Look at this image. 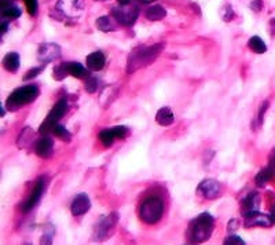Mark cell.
Returning <instances> with one entry per match:
<instances>
[{
	"mask_svg": "<svg viewBox=\"0 0 275 245\" xmlns=\"http://www.w3.org/2000/svg\"><path fill=\"white\" fill-rule=\"evenodd\" d=\"M98 80H97V77H93V76H88V77H85V91L87 93H95V91L98 90Z\"/></svg>",
	"mask_w": 275,
	"mask_h": 245,
	"instance_id": "obj_29",
	"label": "cell"
},
{
	"mask_svg": "<svg viewBox=\"0 0 275 245\" xmlns=\"http://www.w3.org/2000/svg\"><path fill=\"white\" fill-rule=\"evenodd\" d=\"M105 64H106V57H105V54L102 51H94L87 57V68H88V71H102Z\"/></svg>",
	"mask_w": 275,
	"mask_h": 245,
	"instance_id": "obj_16",
	"label": "cell"
},
{
	"mask_svg": "<svg viewBox=\"0 0 275 245\" xmlns=\"http://www.w3.org/2000/svg\"><path fill=\"white\" fill-rule=\"evenodd\" d=\"M186 245H197V244H193V242H191V244H186Z\"/></svg>",
	"mask_w": 275,
	"mask_h": 245,
	"instance_id": "obj_40",
	"label": "cell"
},
{
	"mask_svg": "<svg viewBox=\"0 0 275 245\" xmlns=\"http://www.w3.org/2000/svg\"><path fill=\"white\" fill-rule=\"evenodd\" d=\"M91 208V200L85 193L77 194L70 204V212L73 217H81L89 211Z\"/></svg>",
	"mask_w": 275,
	"mask_h": 245,
	"instance_id": "obj_12",
	"label": "cell"
},
{
	"mask_svg": "<svg viewBox=\"0 0 275 245\" xmlns=\"http://www.w3.org/2000/svg\"><path fill=\"white\" fill-rule=\"evenodd\" d=\"M248 47H249L251 51L256 52V54H264V52L267 51L266 43L263 42L259 36H253V38L249 39V42H248Z\"/></svg>",
	"mask_w": 275,
	"mask_h": 245,
	"instance_id": "obj_24",
	"label": "cell"
},
{
	"mask_svg": "<svg viewBox=\"0 0 275 245\" xmlns=\"http://www.w3.org/2000/svg\"><path fill=\"white\" fill-rule=\"evenodd\" d=\"M44 71V66H38V68H32V69H29L25 76H23V80H30V79H35L36 76H39L42 72Z\"/></svg>",
	"mask_w": 275,
	"mask_h": 245,
	"instance_id": "obj_30",
	"label": "cell"
},
{
	"mask_svg": "<svg viewBox=\"0 0 275 245\" xmlns=\"http://www.w3.org/2000/svg\"><path fill=\"white\" fill-rule=\"evenodd\" d=\"M7 28H9V24H7L6 21H3V22H2V35H5V33L7 32Z\"/></svg>",
	"mask_w": 275,
	"mask_h": 245,
	"instance_id": "obj_37",
	"label": "cell"
},
{
	"mask_svg": "<svg viewBox=\"0 0 275 245\" xmlns=\"http://www.w3.org/2000/svg\"><path fill=\"white\" fill-rule=\"evenodd\" d=\"M2 15L3 18L15 19L21 15V10L17 6L11 5L9 0H2Z\"/></svg>",
	"mask_w": 275,
	"mask_h": 245,
	"instance_id": "obj_20",
	"label": "cell"
},
{
	"mask_svg": "<svg viewBox=\"0 0 275 245\" xmlns=\"http://www.w3.org/2000/svg\"><path fill=\"white\" fill-rule=\"evenodd\" d=\"M40 94V90L36 84H28L19 87L9 95V98L6 101V108L9 110H17L22 108L25 105L30 104L35 99L38 98Z\"/></svg>",
	"mask_w": 275,
	"mask_h": 245,
	"instance_id": "obj_3",
	"label": "cell"
},
{
	"mask_svg": "<svg viewBox=\"0 0 275 245\" xmlns=\"http://www.w3.org/2000/svg\"><path fill=\"white\" fill-rule=\"evenodd\" d=\"M271 161H272V164L275 163V149H274V151H272V155H271Z\"/></svg>",
	"mask_w": 275,
	"mask_h": 245,
	"instance_id": "obj_39",
	"label": "cell"
},
{
	"mask_svg": "<svg viewBox=\"0 0 275 245\" xmlns=\"http://www.w3.org/2000/svg\"><path fill=\"white\" fill-rule=\"evenodd\" d=\"M25 5H26V9H28L29 14L36 15L38 14V0H23Z\"/></svg>",
	"mask_w": 275,
	"mask_h": 245,
	"instance_id": "obj_33",
	"label": "cell"
},
{
	"mask_svg": "<svg viewBox=\"0 0 275 245\" xmlns=\"http://www.w3.org/2000/svg\"><path fill=\"white\" fill-rule=\"evenodd\" d=\"M164 44H151V46H139L135 47L127 59V73H134L142 68L151 65L160 54L163 52Z\"/></svg>",
	"mask_w": 275,
	"mask_h": 245,
	"instance_id": "obj_1",
	"label": "cell"
},
{
	"mask_svg": "<svg viewBox=\"0 0 275 245\" xmlns=\"http://www.w3.org/2000/svg\"><path fill=\"white\" fill-rule=\"evenodd\" d=\"M117 222H118L117 212H112L110 215L102 218L94 229V241L102 242V241H106L107 238H110L114 230H116Z\"/></svg>",
	"mask_w": 275,
	"mask_h": 245,
	"instance_id": "obj_6",
	"label": "cell"
},
{
	"mask_svg": "<svg viewBox=\"0 0 275 245\" xmlns=\"http://www.w3.org/2000/svg\"><path fill=\"white\" fill-rule=\"evenodd\" d=\"M25 245H29V242H26V244H25Z\"/></svg>",
	"mask_w": 275,
	"mask_h": 245,
	"instance_id": "obj_41",
	"label": "cell"
},
{
	"mask_svg": "<svg viewBox=\"0 0 275 245\" xmlns=\"http://www.w3.org/2000/svg\"><path fill=\"white\" fill-rule=\"evenodd\" d=\"M44 190H46V179H44V176H40V178L36 180V183L33 186L32 192H30V194L28 196V198H26L22 203V205H21V209H22L23 213L30 212L33 208L38 205L43 193H44Z\"/></svg>",
	"mask_w": 275,
	"mask_h": 245,
	"instance_id": "obj_8",
	"label": "cell"
},
{
	"mask_svg": "<svg viewBox=\"0 0 275 245\" xmlns=\"http://www.w3.org/2000/svg\"><path fill=\"white\" fill-rule=\"evenodd\" d=\"M52 132H54V135H55L56 138H59V139L64 142H70V139H72V134L69 132V130H66L61 124H58V126L52 130Z\"/></svg>",
	"mask_w": 275,
	"mask_h": 245,
	"instance_id": "obj_28",
	"label": "cell"
},
{
	"mask_svg": "<svg viewBox=\"0 0 275 245\" xmlns=\"http://www.w3.org/2000/svg\"><path fill=\"white\" fill-rule=\"evenodd\" d=\"M272 175H274V165L271 164L266 168H263V170L256 175V178H255V182H256V186L259 188H263V186H266L270 179L272 178Z\"/></svg>",
	"mask_w": 275,
	"mask_h": 245,
	"instance_id": "obj_21",
	"label": "cell"
},
{
	"mask_svg": "<svg viewBox=\"0 0 275 245\" xmlns=\"http://www.w3.org/2000/svg\"><path fill=\"white\" fill-rule=\"evenodd\" d=\"M215 229V218L209 212L200 213L187 227L186 236L193 244H201L210 238Z\"/></svg>",
	"mask_w": 275,
	"mask_h": 245,
	"instance_id": "obj_2",
	"label": "cell"
},
{
	"mask_svg": "<svg viewBox=\"0 0 275 245\" xmlns=\"http://www.w3.org/2000/svg\"><path fill=\"white\" fill-rule=\"evenodd\" d=\"M97 26H98L99 30H102V32H114L117 29V25L114 22V19L110 18V17H99L97 19Z\"/></svg>",
	"mask_w": 275,
	"mask_h": 245,
	"instance_id": "obj_23",
	"label": "cell"
},
{
	"mask_svg": "<svg viewBox=\"0 0 275 245\" xmlns=\"http://www.w3.org/2000/svg\"><path fill=\"white\" fill-rule=\"evenodd\" d=\"M268 105H270L268 104V101H266V102L260 106V110H259V114H257L256 121H255L257 122V127H260L261 124H263V121H264V114H266L267 109H268Z\"/></svg>",
	"mask_w": 275,
	"mask_h": 245,
	"instance_id": "obj_32",
	"label": "cell"
},
{
	"mask_svg": "<svg viewBox=\"0 0 275 245\" xmlns=\"http://www.w3.org/2000/svg\"><path fill=\"white\" fill-rule=\"evenodd\" d=\"M61 57V47L55 44V43H44L40 44L38 50V58L42 64H50V62L55 61L56 58Z\"/></svg>",
	"mask_w": 275,
	"mask_h": 245,
	"instance_id": "obj_10",
	"label": "cell"
},
{
	"mask_svg": "<svg viewBox=\"0 0 275 245\" xmlns=\"http://www.w3.org/2000/svg\"><path fill=\"white\" fill-rule=\"evenodd\" d=\"M54 151V142H52L51 138L43 135L40 139L36 141L35 143V153L39 156V157H43V159H48L50 156L52 155Z\"/></svg>",
	"mask_w": 275,
	"mask_h": 245,
	"instance_id": "obj_15",
	"label": "cell"
},
{
	"mask_svg": "<svg viewBox=\"0 0 275 245\" xmlns=\"http://www.w3.org/2000/svg\"><path fill=\"white\" fill-rule=\"evenodd\" d=\"M68 108H69V105H68V99L62 98L59 99L55 105H54V108L50 110V113L44 118V121L42 122V126L39 128V131L40 134H47V132H52V130L59 124V120H61L64 116L68 112Z\"/></svg>",
	"mask_w": 275,
	"mask_h": 245,
	"instance_id": "obj_5",
	"label": "cell"
},
{
	"mask_svg": "<svg viewBox=\"0 0 275 245\" xmlns=\"http://www.w3.org/2000/svg\"><path fill=\"white\" fill-rule=\"evenodd\" d=\"M32 137H33L32 130H30V128H25L23 131H21V135H19L18 141H17L18 146L25 147L28 146V145H30V139H32Z\"/></svg>",
	"mask_w": 275,
	"mask_h": 245,
	"instance_id": "obj_27",
	"label": "cell"
},
{
	"mask_svg": "<svg viewBox=\"0 0 275 245\" xmlns=\"http://www.w3.org/2000/svg\"><path fill=\"white\" fill-rule=\"evenodd\" d=\"M238 226H239V222H238L237 219H233V221H230L229 222V226H227V230H229L230 234L237 230Z\"/></svg>",
	"mask_w": 275,
	"mask_h": 245,
	"instance_id": "obj_34",
	"label": "cell"
},
{
	"mask_svg": "<svg viewBox=\"0 0 275 245\" xmlns=\"http://www.w3.org/2000/svg\"><path fill=\"white\" fill-rule=\"evenodd\" d=\"M223 245H247L245 241L241 238V237L235 236V234H230L226 240H224Z\"/></svg>",
	"mask_w": 275,
	"mask_h": 245,
	"instance_id": "obj_31",
	"label": "cell"
},
{
	"mask_svg": "<svg viewBox=\"0 0 275 245\" xmlns=\"http://www.w3.org/2000/svg\"><path fill=\"white\" fill-rule=\"evenodd\" d=\"M261 6H263V2H261V0H252V3H251V9L255 10V11H260Z\"/></svg>",
	"mask_w": 275,
	"mask_h": 245,
	"instance_id": "obj_35",
	"label": "cell"
},
{
	"mask_svg": "<svg viewBox=\"0 0 275 245\" xmlns=\"http://www.w3.org/2000/svg\"><path fill=\"white\" fill-rule=\"evenodd\" d=\"M83 7H84L83 0H59L58 3V9L68 17L80 15V13L83 11Z\"/></svg>",
	"mask_w": 275,
	"mask_h": 245,
	"instance_id": "obj_14",
	"label": "cell"
},
{
	"mask_svg": "<svg viewBox=\"0 0 275 245\" xmlns=\"http://www.w3.org/2000/svg\"><path fill=\"white\" fill-rule=\"evenodd\" d=\"M275 225L274 219L271 215H266V213H252V215H248L243 217V226L247 229L251 227H271Z\"/></svg>",
	"mask_w": 275,
	"mask_h": 245,
	"instance_id": "obj_11",
	"label": "cell"
},
{
	"mask_svg": "<svg viewBox=\"0 0 275 245\" xmlns=\"http://www.w3.org/2000/svg\"><path fill=\"white\" fill-rule=\"evenodd\" d=\"M156 121L159 122L160 126H163V127H169V126H172L173 121H175V114H173L172 109L169 108V106H164L157 112L156 114Z\"/></svg>",
	"mask_w": 275,
	"mask_h": 245,
	"instance_id": "obj_18",
	"label": "cell"
},
{
	"mask_svg": "<svg viewBox=\"0 0 275 245\" xmlns=\"http://www.w3.org/2000/svg\"><path fill=\"white\" fill-rule=\"evenodd\" d=\"M145 15L149 21H161L163 18H165L167 11H165V9L161 7L160 5H153L146 10Z\"/></svg>",
	"mask_w": 275,
	"mask_h": 245,
	"instance_id": "obj_22",
	"label": "cell"
},
{
	"mask_svg": "<svg viewBox=\"0 0 275 245\" xmlns=\"http://www.w3.org/2000/svg\"><path fill=\"white\" fill-rule=\"evenodd\" d=\"M66 75H70L76 77V79H83V77H88V69L84 68L80 62H65L64 64Z\"/></svg>",
	"mask_w": 275,
	"mask_h": 245,
	"instance_id": "obj_17",
	"label": "cell"
},
{
	"mask_svg": "<svg viewBox=\"0 0 275 245\" xmlns=\"http://www.w3.org/2000/svg\"><path fill=\"white\" fill-rule=\"evenodd\" d=\"M197 194L205 200H215L222 194V185L215 179H204L197 186Z\"/></svg>",
	"mask_w": 275,
	"mask_h": 245,
	"instance_id": "obj_9",
	"label": "cell"
},
{
	"mask_svg": "<svg viewBox=\"0 0 275 245\" xmlns=\"http://www.w3.org/2000/svg\"><path fill=\"white\" fill-rule=\"evenodd\" d=\"M3 68L10 73H15L19 69V55L17 52H9L3 58Z\"/></svg>",
	"mask_w": 275,
	"mask_h": 245,
	"instance_id": "obj_19",
	"label": "cell"
},
{
	"mask_svg": "<svg viewBox=\"0 0 275 245\" xmlns=\"http://www.w3.org/2000/svg\"><path fill=\"white\" fill-rule=\"evenodd\" d=\"M99 141L102 142V145H105L106 147L112 146L113 143H114V141H116V134H114V130L112 128H105V130H102V131L99 132Z\"/></svg>",
	"mask_w": 275,
	"mask_h": 245,
	"instance_id": "obj_25",
	"label": "cell"
},
{
	"mask_svg": "<svg viewBox=\"0 0 275 245\" xmlns=\"http://www.w3.org/2000/svg\"><path fill=\"white\" fill-rule=\"evenodd\" d=\"M270 26H271V33L275 35V18H272L270 21Z\"/></svg>",
	"mask_w": 275,
	"mask_h": 245,
	"instance_id": "obj_38",
	"label": "cell"
},
{
	"mask_svg": "<svg viewBox=\"0 0 275 245\" xmlns=\"http://www.w3.org/2000/svg\"><path fill=\"white\" fill-rule=\"evenodd\" d=\"M113 18L116 19L117 24L124 26H131L135 24V21L139 17V9L136 5H118L112 11Z\"/></svg>",
	"mask_w": 275,
	"mask_h": 245,
	"instance_id": "obj_7",
	"label": "cell"
},
{
	"mask_svg": "<svg viewBox=\"0 0 275 245\" xmlns=\"http://www.w3.org/2000/svg\"><path fill=\"white\" fill-rule=\"evenodd\" d=\"M260 204H261L260 194L257 193V192H252V193L248 194L247 197L242 200L241 212H242L243 217H248V215H252V213L259 212Z\"/></svg>",
	"mask_w": 275,
	"mask_h": 245,
	"instance_id": "obj_13",
	"label": "cell"
},
{
	"mask_svg": "<svg viewBox=\"0 0 275 245\" xmlns=\"http://www.w3.org/2000/svg\"><path fill=\"white\" fill-rule=\"evenodd\" d=\"M164 215V201L159 196H150L140 204L139 217L147 225H154L161 221Z\"/></svg>",
	"mask_w": 275,
	"mask_h": 245,
	"instance_id": "obj_4",
	"label": "cell"
},
{
	"mask_svg": "<svg viewBox=\"0 0 275 245\" xmlns=\"http://www.w3.org/2000/svg\"><path fill=\"white\" fill-rule=\"evenodd\" d=\"M55 234V229L51 223H48L44 229V234L40 238V245H52V237Z\"/></svg>",
	"mask_w": 275,
	"mask_h": 245,
	"instance_id": "obj_26",
	"label": "cell"
},
{
	"mask_svg": "<svg viewBox=\"0 0 275 245\" xmlns=\"http://www.w3.org/2000/svg\"><path fill=\"white\" fill-rule=\"evenodd\" d=\"M118 5H132L134 2H139V3H149L147 0H117Z\"/></svg>",
	"mask_w": 275,
	"mask_h": 245,
	"instance_id": "obj_36",
	"label": "cell"
}]
</instances>
